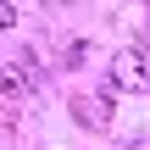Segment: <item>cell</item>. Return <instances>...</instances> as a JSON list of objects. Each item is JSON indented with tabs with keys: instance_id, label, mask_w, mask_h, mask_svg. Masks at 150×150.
Returning <instances> with one entry per match:
<instances>
[{
	"instance_id": "cell-2",
	"label": "cell",
	"mask_w": 150,
	"mask_h": 150,
	"mask_svg": "<svg viewBox=\"0 0 150 150\" xmlns=\"http://www.w3.org/2000/svg\"><path fill=\"white\" fill-rule=\"evenodd\" d=\"M33 83H39L33 56H22V61H11V67H0V95H28Z\"/></svg>"
},
{
	"instance_id": "cell-3",
	"label": "cell",
	"mask_w": 150,
	"mask_h": 150,
	"mask_svg": "<svg viewBox=\"0 0 150 150\" xmlns=\"http://www.w3.org/2000/svg\"><path fill=\"white\" fill-rule=\"evenodd\" d=\"M72 117H78L83 128H106V122H111V106H106V100H89V95H83V100H72Z\"/></svg>"
},
{
	"instance_id": "cell-4",
	"label": "cell",
	"mask_w": 150,
	"mask_h": 150,
	"mask_svg": "<svg viewBox=\"0 0 150 150\" xmlns=\"http://www.w3.org/2000/svg\"><path fill=\"white\" fill-rule=\"evenodd\" d=\"M0 28H17V6H6V0H0Z\"/></svg>"
},
{
	"instance_id": "cell-1",
	"label": "cell",
	"mask_w": 150,
	"mask_h": 150,
	"mask_svg": "<svg viewBox=\"0 0 150 150\" xmlns=\"http://www.w3.org/2000/svg\"><path fill=\"white\" fill-rule=\"evenodd\" d=\"M111 78H117V89H139V95H145L150 89V61L139 50H122V56L111 61Z\"/></svg>"
},
{
	"instance_id": "cell-5",
	"label": "cell",
	"mask_w": 150,
	"mask_h": 150,
	"mask_svg": "<svg viewBox=\"0 0 150 150\" xmlns=\"http://www.w3.org/2000/svg\"><path fill=\"white\" fill-rule=\"evenodd\" d=\"M139 56H145V61H150V28H145V39H139Z\"/></svg>"
}]
</instances>
